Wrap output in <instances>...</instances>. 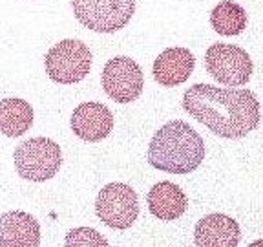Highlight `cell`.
Wrapping results in <instances>:
<instances>
[{"mask_svg":"<svg viewBox=\"0 0 263 247\" xmlns=\"http://www.w3.org/2000/svg\"><path fill=\"white\" fill-rule=\"evenodd\" d=\"M18 176L24 180L41 181L51 180L62 165L61 147L49 137H31L22 141L13 154Z\"/></svg>","mask_w":263,"mask_h":247,"instance_id":"cell-3","label":"cell"},{"mask_svg":"<svg viewBox=\"0 0 263 247\" xmlns=\"http://www.w3.org/2000/svg\"><path fill=\"white\" fill-rule=\"evenodd\" d=\"M33 108L28 101L8 97L0 101V132L8 137H18L31 128Z\"/></svg>","mask_w":263,"mask_h":247,"instance_id":"cell-14","label":"cell"},{"mask_svg":"<svg viewBox=\"0 0 263 247\" xmlns=\"http://www.w3.org/2000/svg\"><path fill=\"white\" fill-rule=\"evenodd\" d=\"M41 225L24 210L0 214V247H39Z\"/></svg>","mask_w":263,"mask_h":247,"instance_id":"cell-10","label":"cell"},{"mask_svg":"<svg viewBox=\"0 0 263 247\" xmlns=\"http://www.w3.org/2000/svg\"><path fill=\"white\" fill-rule=\"evenodd\" d=\"M205 160V141L185 121H170L154 134L148 163L170 174H189Z\"/></svg>","mask_w":263,"mask_h":247,"instance_id":"cell-2","label":"cell"},{"mask_svg":"<svg viewBox=\"0 0 263 247\" xmlns=\"http://www.w3.org/2000/svg\"><path fill=\"white\" fill-rule=\"evenodd\" d=\"M183 108L212 134L227 139L245 137L259 125V103L245 88H218L197 82L183 95Z\"/></svg>","mask_w":263,"mask_h":247,"instance_id":"cell-1","label":"cell"},{"mask_svg":"<svg viewBox=\"0 0 263 247\" xmlns=\"http://www.w3.org/2000/svg\"><path fill=\"white\" fill-rule=\"evenodd\" d=\"M196 59L186 48H166L154 61V79L161 86L172 88L189 81Z\"/></svg>","mask_w":263,"mask_h":247,"instance_id":"cell-12","label":"cell"},{"mask_svg":"<svg viewBox=\"0 0 263 247\" xmlns=\"http://www.w3.org/2000/svg\"><path fill=\"white\" fill-rule=\"evenodd\" d=\"M241 231L236 220L227 214H206L197 222L194 240L197 247H238Z\"/></svg>","mask_w":263,"mask_h":247,"instance_id":"cell-11","label":"cell"},{"mask_svg":"<svg viewBox=\"0 0 263 247\" xmlns=\"http://www.w3.org/2000/svg\"><path fill=\"white\" fill-rule=\"evenodd\" d=\"M249 247H263V240H256V242H252Z\"/></svg>","mask_w":263,"mask_h":247,"instance_id":"cell-17","label":"cell"},{"mask_svg":"<svg viewBox=\"0 0 263 247\" xmlns=\"http://www.w3.org/2000/svg\"><path fill=\"white\" fill-rule=\"evenodd\" d=\"M148 209L157 220L172 222L183 216L189 207L186 194L172 181H161L148 190Z\"/></svg>","mask_w":263,"mask_h":247,"instance_id":"cell-13","label":"cell"},{"mask_svg":"<svg viewBox=\"0 0 263 247\" xmlns=\"http://www.w3.org/2000/svg\"><path fill=\"white\" fill-rule=\"evenodd\" d=\"M71 8L84 28L97 33H115L132 21L136 0H71Z\"/></svg>","mask_w":263,"mask_h":247,"instance_id":"cell-4","label":"cell"},{"mask_svg":"<svg viewBox=\"0 0 263 247\" xmlns=\"http://www.w3.org/2000/svg\"><path fill=\"white\" fill-rule=\"evenodd\" d=\"M95 214L111 229H128L139 216L137 192L126 183H108L97 194Z\"/></svg>","mask_w":263,"mask_h":247,"instance_id":"cell-7","label":"cell"},{"mask_svg":"<svg viewBox=\"0 0 263 247\" xmlns=\"http://www.w3.org/2000/svg\"><path fill=\"white\" fill-rule=\"evenodd\" d=\"M210 24L219 35L234 37L247 28V11L232 0H223L210 13Z\"/></svg>","mask_w":263,"mask_h":247,"instance_id":"cell-15","label":"cell"},{"mask_svg":"<svg viewBox=\"0 0 263 247\" xmlns=\"http://www.w3.org/2000/svg\"><path fill=\"white\" fill-rule=\"evenodd\" d=\"M64 247H110L108 240L91 227H75L64 240Z\"/></svg>","mask_w":263,"mask_h":247,"instance_id":"cell-16","label":"cell"},{"mask_svg":"<svg viewBox=\"0 0 263 247\" xmlns=\"http://www.w3.org/2000/svg\"><path fill=\"white\" fill-rule=\"evenodd\" d=\"M205 68L221 84L243 86L252 75V59L239 46L216 42L206 49Z\"/></svg>","mask_w":263,"mask_h":247,"instance_id":"cell-6","label":"cell"},{"mask_svg":"<svg viewBox=\"0 0 263 247\" xmlns=\"http://www.w3.org/2000/svg\"><path fill=\"white\" fill-rule=\"evenodd\" d=\"M46 74L59 84H73L90 74L91 51L79 39H64L46 54Z\"/></svg>","mask_w":263,"mask_h":247,"instance_id":"cell-5","label":"cell"},{"mask_svg":"<svg viewBox=\"0 0 263 247\" xmlns=\"http://www.w3.org/2000/svg\"><path fill=\"white\" fill-rule=\"evenodd\" d=\"M71 130L82 141L97 143L114 130V115L103 103H82L71 114Z\"/></svg>","mask_w":263,"mask_h":247,"instance_id":"cell-9","label":"cell"},{"mask_svg":"<svg viewBox=\"0 0 263 247\" xmlns=\"http://www.w3.org/2000/svg\"><path fill=\"white\" fill-rule=\"evenodd\" d=\"M103 90L115 103L126 104L136 101L144 88V77L141 66L134 59L124 57H114L104 64L103 70Z\"/></svg>","mask_w":263,"mask_h":247,"instance_id":"cell-8","label":"cell"}]
</instances>
